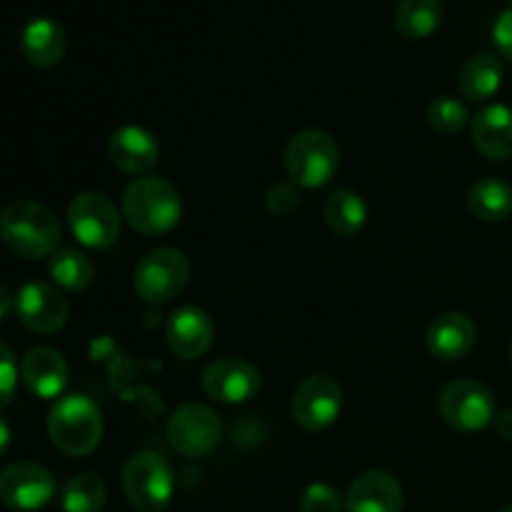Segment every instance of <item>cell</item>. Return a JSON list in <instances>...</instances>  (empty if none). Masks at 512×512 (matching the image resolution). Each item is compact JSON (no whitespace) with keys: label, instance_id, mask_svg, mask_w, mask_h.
<instances>
[{"label":"cell","instance_id":"cell-1","mask_svg":"<svg viewBox=\"0 0 512 512\" xmlns=\"http://www.w3.org/2000/svg\"><path fill=\"white\" fill-rule=\"evenodd\" d=\"M0 240L25 260L50 258L60 243V223L50 208L35 200H13L0 213Z\"/></svg>","mask_w":512,"mask_h":512},{"label":"cell","instance_id":"cell-2","mask_svg":"<svg viewBox=\"0 0 512 512\" xmlns=\"http://www.w3.org/2000/svg\"><path fill=\"white\" fill-rule=\"evenodd\" d=\"M123 218L138 233L165 235L183 218V200L168 180L143 175L125 188Z\"/></svg>","mask_w":512,"mask_h":512},{"label":"cell","instance_id":"cell-3","mask_svg":"<svg viewBox=\"0 0 512 512\" xmlns=\"http://www.w3.org/2000/svg\"><path fill=\"white\" fill-rule=\"evenodd\" d=\"M103 413L88 395H63L48 415V435L60 453L85 458L103 440Z\"/></svg>","mask_w":512,"mask_h":512},{"label":"cell","instance_id":"cell-4","mask_svg":"<svg viewBox=\"0 0 512 512\" xmlns=\"http://www.w3.org/2000/svg\"><path fill=\"white\" fill-rule=\"evenodd\" d=\"M338 168L340 148L333 135L325 130H300L285 148V170H288V178L300 188H323L333 180Z\"/></svg>","mask_w":512,"mask_h":512},{"label":"cell","instance_id":"cell-5","mask_svg":"<svg viewBox=\"0 0 512 512\" xmlns=\"http://www.w3.org/2000/svg\"><path fill=\"white\" fill-rule=\"evenodd\" d=\"M190 280V263L180 250L155 248L138 263L133 275L135 293L143 303L165 305L178 298Z\"/></svg>","mask_w":512,"mask_h":512},{"label":"cell","instance_id":"cell-6","mask_svg":"<svg viewBox=\"0 0 512 512\" xmlns=\"http://www.w3.org/2000/svg\"><path fill=\"white\" fill-rule=\"evenodd\" d=\"M123 493L135 510H165L175 493L173 470L155 453L133 455L123 468Z\"/></svg>","mask_w":512,"mask_h":512},{"label":"cell","instance_id":"cell-7","mask_svg":"<svg viewBox=\"0 0 512 512\" xmlns=\"http://www.w3.org/2000/svg\"><path fill=\"white\" fill-rule=\"evenodd\" d=\"M170 445L185 458H205L218 448L223 438V425L218 413L203 403H185L175 408L168 418Z\"/></svg>","mask_w":512,"mask_h":512},{"label":"cell","instance_id":"cell-8","mask_svg":"<svg viewBox=\"0 0 512 512\" xmlns=\"http://www.w3.org/2000/svg\"><path fill=\"white\" fill-rule=\"evenodd\" d=\"M120 218L123 213H118L113 200L95 190L75 195L68 208L70 230L80 245L93 250H105L118 240Z\"/></svg>","mask_w":512,"mask_h":512},{"label":"cell","instance_id":"cell-9","mask_svg":"<svg viewBox=\"0 0 512 512\" xmlns=\"http://www.w3.org/2000/svg\"><path fill=\"white\" fill-rule=\"evenodd\" d=\"M438 410L450 428L463 433H478L495 420L493 393L475 380H455L445 385L438 398Z\"/></svg>","mask_w":512,"mask_h":512},{"label":"cell","instance_id":"cell-10","mask_svg":"<svg viewBox=\"0 0 512 512\" xmlns=\"http://www.w3.org/2000/svg\"><path fill=\"white\" fill-rule=\"evenodd\" d=\"M343 408V388L335 378L315 373L298 385L290 403V415L303 430H325L338 420Z\"/></svg>","mask_w":512,"mask_h":512},{"label":"cell","instance_id":"cell-11","mask_svg":"<svg viewBox=\"0 0 512 512\" xmlns=\"http://www.w3.org/2000/svg\"><path fill=\"white\" fill-rule=\"evenodd\" d=\"M55 480L43 465L18 460L0 470V503L18 512H35L53 500Z\"/></svg>","mask_w":512,"mask_h":512},{"label":"cell","instance_id":"cell-12","mask_svg":"<svg viewBox=\"0 0 512 512\" xmlns=\"http://www.w3.org/2000/svg\"><path fill=\"white\" fill-rule=\"evenodd\" d=\"M15 313L20 323L33 333L53 335L68 323L70 305L58 285L33 280L15 295Z\"/></svg>","mask_w":512,"mask_h":512},{"label":"cell","instance_id":"cell-13","mask_svg":"<svg viewBox=\"0 0 512 512\" xmlns=\"http://www.w3.org/2000/svg\"><path fill=\"white\" fill-rule=\"evenodd\" d=\"M203 390L218 403H248L258 395L260 373L243 358H220L203 370Z\"/></svg>","mask_w":512,"mask_h":512},{"label":"cell","instance_id":"cell-14","mask_svg":"<svg viewBox=\"0 0 512 512\" xmlns=\"http://www.w3.org/2000/svg\"><path fill=\"white\" fill-rule=\"evenodd\" d=\"M348 512H400L403 510V485L388 470H365L350 483L345 493Z\"/></svg>","mask_w":512,"mask_h":512},{"label":"cell","instance_id":"cell-15","mask_svg":"<svg viewBox=\"0 0 512 512\" xmlns=\"http://www.w3.org/2000/svg\"><path fill=\"white\" fill-rule=\"evenodd\" d=\"M213 333L215 328L210 315L195 305L178 308L165 325V338H168L170 350L183 360L203 358L213 345Z\"/></svg>","mask_w":512,"mask_h":512},{"label":"cell","instance_id":"cell-16","mask_svg":"<svg viewBox=\"0 0 512 512\" xmlns=\"http://www.w3.org/2000/svg\"><path fill=\"white\" fill-rule=\"evenodd\" d=\"M110 163L128 175H148L160 160V145L150 130L140 125H123L110 135Z\"/></svg>","mask_w":512,"mask_h":512},{"label":"cell","instance_id":"cell-17","mask_svg":"<svg viewBox=\"0 0 512 512\" xmlns=\"http://www.w3.org/2000/svg\"><path fill=\"white\" fill-rule=\"evenodd\" d=\"M20 380L35 398H60L65 385H68V363L58 350L38 345V348L25 353L23 363H20Z\"/></svg>","mask_w":512,"mask_h":512},{"label":"cell","instance_id":"cell-18","mask_svg":"<svg viewBox=\"0 0 512 512\" xmlns=\"http://www.w3.org/2000/svg\"><path fill=\"white\" fill-rule=\"evenodd\" d=\"M475 340H478V328H475L473 318L465 313L438 315L425 333L428 353L445 363L465 358L475 348Z\"/></svg>","mask_w":512,"mask_h":512},{"label":"cell","instance_id":"cell-19","mask_svg":"<svg viewBox=\"0 0 512 512\" xmlns=\"http://www.w3.org/2000/svg\"><path fill=\"white\" fill-rule=\"evenodd\" d=\"M473 145L488 160L512 158V108L510 105H488L473 120Z\"/></svg>","mask_w":512,"mask_h":512},{"label":"cell","instance_id":"cell-20","mask_svg":"<svg viewBox=\"0 0 512 512\" xmlns=\"http://www.w3.org/2000/svg\"><path fill=\"white\" fill-rule=\"evenodd\" d=\"M68 38H65L63 25L53 18H35L20 33V50L25 60L35 68H53L63 60Z\"/></svg>","mask_w":512,"mask_h":512},{"label":"cell","instance_id":"cell-21","mask_svg":"<svg viewBox=\"0 0 512 512\" xmlns=\"http://www.w3.org/2000/svg\"><path fill=\"white\" fill-rule=\"evenodd\" d=\"M323 215L325 223H328V228L335 235H340V238H353L368 223V205H365V200L358 193H353L348 188H340L328 195Z\"/></svg>","mask_w":512,"mask_h":512},{"label":"cell","instance_id":"cell-22","mask_svg":"<svg viewBox=\"0 0 512 512\" xmlns=\"http://www.w3.org/2000/svg\"><path fill=\"white\" fill-rule=\"evenodd\" d=\"M468 208L483 223H500L512 215V185L500 178H483L470 185Z\"/></svg>","mask_w":512,"mask_h":512},{"label":"cell","instance_id":"cell-23","mask_svg":"<svg viewBox=\"0 0 512 512\" xmlns=\"http://www.w3.org/2000/svg\"><path fill=\"white\" fill-rule=\"evenodd\" d=\"M443 23V0H400L395 5V28L403 38H430Z\"/></svg>","mask_w":512,"mask_h":512},{"label":"cell","instance_id":"cell-24","mask_svg":"<svg viewBox=\"0 0 512 512\" xmlns=\"http://www.w3.org/2000/svg\"><path fill=\"white\" fill-rule=\"evenodd\" d=\"M503 85V63L495 55L480 53L473 55L468 63L463 65L460 73V93L468 100H488Z\"/></svg>","mask_w":512,"mask_h":512},{"label":"cell","instance_id":"cell-25","mask_svg":"<svg viewBox=\"0 0 512 512\" xmlns=\"http://www.w3.org/2000/svg\"><path fill=\"white\" fill-rule=\"evenodd\" d=\"M50 278L55 280V285L68 293H83L90 288L95 278V268L90 263V258L80 250L73 248H60L50 255Z\"/></svg>","mask_w":512,"mask_h":512},{"label":"cell","instance_id":"cell-26","mask_svg":"<svg viewBox=\"0 0 512 512\" xmlns=\"http://www.w3.org/2000/svg\"><path fill=\"white\" fill-rule=\"evenodd\" d=\"M60 500L65 512H100L108 500V488L98 473H80L65 483Z\"/></svg>","mask_w":512,"mask_h":512},{"label":"cell","instance_id":"cell-27","mask_svg":"<svg viewBox=\"0 0 512 512\" xmlns=\"http://www.w3.org/2000/svg\"><path fill=\"white\" fill-rule=\"evenodd\" d=\"M468 108L460 103L453 95H440L430 103L428 108V120L433 125V130L443 135H455L468 125Z\"/></svg>","mask_w":512,"mask_h":512},{"label":"cell","instance_id":"cell-28","mask_svg":"<svg viewBox=\"0 0 512 512\" xmlns=\"http://www.w3.org/2000/svg\"><path fill=\"white\" fill-rule=\"evenodd\" d=\"M345 498L328 483H310L300 495V512H343Z\"/></svg>","mask_w":512,"mask_h":512},{"label":"cell","instance_id":"cell-29","mask_svg":"<svg viewBox=\"0 0 512 512\" xmlns=\"http://www.w3.org/2000/svg\"><path fill=\"white\" fill-rule=\"evenodd\" d=\"M18 378H20V370H18V363H15L13 350H10L5 343H0V408L10 405V400H13L15 395V388H18Z\"/></svg>","mask_w":512,"mask_h":512},{"label":"cell","instance_id":"cell-30","mask_svg":"<svg viewBox=\"0 0 512 512\" xmlns=\"http://www.w3.org/2000/svg\"><path fill=\"white\" fill-rule=\"evenodd\" d=\"M265 205L273 215H290L300 205V195L295 183H275L265 193Z\"/></svg>","mask_w":512,"mask_h":512},{"label":"cell","instance_id":"cell-31","mask_svg":"<svg viewBox=\"0 0 512 512\" xmlns=\"http://www.w3.org/2000/svg\"><path fill=\"white\" fill-rule=\"evenodd\" d=\"M493 40L495 45H498L500 53L508 60H512V5L508 10H503V13L498 15V20H495Z\"/></svg>","mask_w":512,"mask_h":512},{"label":"cell","instance_id":"cell-32","mask_svg":"<svg viewBox=\"0 0 512 512\" xmlns=\"http://www.w3.org/2000/svg\"><path fill=\"white\" fill-rule=\"evenodd\" d=\"M495 430L503 440L512 443V410H503V413L495 415Z\"/></svg>","mask_w":512,"mask_h":512},{"label":"cell","instance_id":"cell-33","mask_svg":"<svg viewBox=\"0 0 512 512\" xmlns=\"http://www.w3.org/2000/svg\"><path fill=\"white\" fill-rule=\"evenodd\" d=\"M13 308H15L13 295L8 293V288H3V285H0V320L8 318V313H10V310H13Z\"/></svg>","mask_w":512,"mask_h":512},{"label":"cell","instance_id":"cell-34","mask_svg":"<svg viewBox=\"0 0 512 512\" xmlns=\"http://www.w3.org/2000/svg\"><path fill=\"white\" fill-rule=\"evenodd\" d=\"M10 448V425L0 418V455Z\"/></svg>","mask_w":512,"mask_h":512},{"label":"cell","instance_id":"cell-35","mask_svg":"<svg viewBox=\"0 0 512 512\" xmlns=\"http://www.w3.org/2000/svg\"><path fill=\"white\" fill-rule=\"evenodd\" d=\"M503 512H512V505H508V508H505Z\"/></svg>","mask_w":512,"mask_h":512},{"label":"cell","instance_id":"cell-36","mask_svg":"<svg viewBox=\"0 0 512 512\" xmlns=\"http://www.w3.org/2000/svg\"><path fill=\"white\" fill-rule=\"evenodd\" d=\"M510 363H512V343H510Z\"/></svg>","mask_w":512,"mask_h":512},{"label":"cell","instance_id":"cell-37","mask_svg":"<svg viewBox=\"0 0 512 512\" xmlns=\"http://www.w3.org/2000/svg\"><path fill=\"white\" fill-rule=\"evenodd\" d=\"M510 3H512V0H510Z\"/></svg>","mask_w":512,"mask_h":512}]
</instances>
